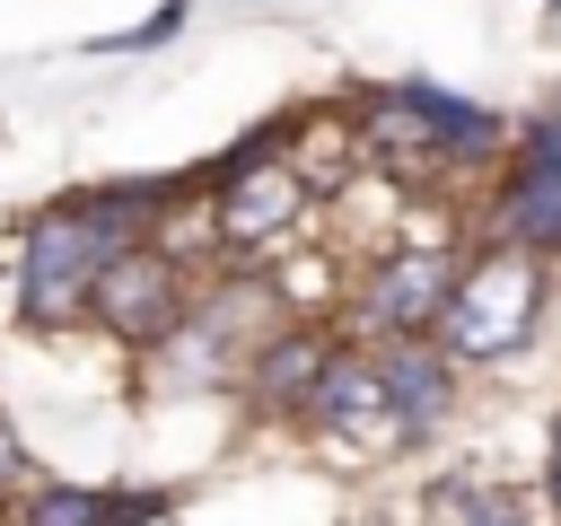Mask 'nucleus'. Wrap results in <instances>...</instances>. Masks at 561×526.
I'll return each instance as SVG.
<instances>
[{"label":"nucleus","mask_w":561,"mask_h":526,"mask_svg":"<svg viewBox=\"0 0 561 526\" xmlns=\"http://www.w3.org/2000/svg\"><path fill=\"white\" fill-rule=\"evenodd\" d=\"M543 491H552V517H561V430H552V456H543Z\"/></svg>","instance_id":"obj_16"},{"label":"nucleus","mask_w":561,"mask_h":526,"mask_svg":"<svg viewBox=\"0 0 561 526\" xmlns=\"http://www.w3.org/2000/svg\"><path fill=\"white\" fill-rule=\"evenodd\" d=\"M403 96H412V114H421V132H430L438 175H482V167H500L508 123H500L491 105H473V96H456V88H430V79H403Z\"/></svg>","instance_id":"obj_11"},{"label":"nucleus","mask_w":561,"mask_h":526,"mask_svg":"<svg viewBox=\"0 0 561 526\" xmlns=\"http://www.w3.org/2000/svg\"><path fill=\"white\" fill-rule=\"evenodd\" d=\"M167 508V491H88V482H35L18 500V526H149Z\"/></svg>","instance_id":"obj_12"},{"label":"nucleus","mask_w":561,"mask_h":526,"mask_svg":"<svg viewBox=\"0 0 561 526\" xmlns=\"http://www.w3.org/2000/svg\"><path fill=\"white\" fill-rule=\"evenodd\" d=\"M552 26H561V0H552Z\"/></svg>","instance_id":"obj_17"},{"label":"nucleus","mask_w":561,"mask_h":526,"mask_svg":"<svg viewBox=\"0 0 561 526\" xmlns=\"http://www.w3.org/2000/svg\"><path fill=\"white\" fill-rule=\"evenodd\" d=\"M298 430H316L324 447H351V456H377L386 438H403L394 430V403H386V368H377L368 342H342L333 351V368H324V386H316V403H307Z\"/></svg>","instance_id":"obj_8"},{"label":"nucleus","mask_w":561,"mask_h":526,"mask_svg":"<svg viewBox=\"0 0 561 526\" xmlns=\"http://www.w3.org/2000/svg\"><path fill=\"white\" fill-rule=\"evenodd\" d=\"M543 324V254L526 245H482L456 281V307L438 316V342L456 359H508Z\"/></svg>","instance_id":"obj_4"},{"label":"nucleus","mask_w":561,"mask_h":526,"mask_svg":"<svg viewBox=\"0 0 561 526\" xmlns=\"http://www.w3.org/2000/svg\"><path fill=\"white\" fill-rule=\"evenodd\" d=\"M280 307H289L280 272H219V281H202V289H193V316L149 351L158 395H219V386H245L254 351L289 324Z\"/></svg>","instance_id":"obj_2"},{"label":"nucleus","mask_w":561,"mask_h":526,"mask_svg":"<svg viewBox=\"0 0 561 526\" xmlns=\"http://www.w3.org/2000/svg\"><path fill=\"white\" fill-rule=\"evenodd\" d=\"M377 368H386V403H394V430L403 438H430L447 412H456V351L438 333H403V342H368Z\"/></svg>","instance_id":"obj_9"},{"label":"nucleus","mask_w":561,"mask_h":526,"mask_svg":"<svg viewBox=\"0 0 561 526\" xmlns=\"http://www.w3.org/2000/svg\"><path fill=\"white\" fill-rule=\"evenodd\" d=\"M465 526H526V508L491 491V500H473V508H465Z\"/></svg>","instance_id":"obj_15"},{"label":"nucleus","mask_w":561,"mask_h":526,"mask_svg":"<svg viewBox=\"0 0 561 526\" xmlns=\"http://www.w3.org/2000/svg\"><path fill=\"white\" fill-rule=\"evenodd\" d=\"M26 491H35V473H26V447H18V430H9V421H0V500H9V508H18V500H26Z\"/></svg>","instance_id":"obj_14"},{"label":"nucleus","mask_w":561,"mask_h":526,"mask_svg":"<svg viewBox=\"0 0 561 526\" xmlns=\"http://www.w3.org/2000/svg\"><path fill=\"white\" fill-rule=\"evenodd\" d=\"M333 351H342L333 333H316V324H280V333L254 351V368H245V403H254L263 421H307V403H316Z\"/></svg>","instance_id":"obj_10"},{"label":"nucleus","mask_w":561,"mask_h":526,"mask_svg":"<svg viewBox=\"0 0 561 526\" xmlns=\"http://www.w3.org/2000/svg\"><path fill=\"white\" fill-rule=\"evenodd\" d=\"M193 289H202V281H193V263H175L167 245H149V237H140L131 254H114V272H105V289H96V316H88V324H96L105 342H123V351H140V359H149V351L193 316Z\"/></svg>","instance_id":"obj_6"},{"label":"nucleus","mask_w":561,"mask_h":526,"mask_svg":"<svg viewBox=\"0 0 561 526\" xmlns=\"http://www.w3.org/2000/svg\"><path fill=\"white\" fill-rule=\"evenodd\" d=\"M473 254H456L447 237H403L368 263L359 298H351V324L359 342H403V333H438V316L456 307V281H465Z\"/></svg>","instance_id":"obj_5"},{"label":"nucleus","mask_w":561,"mask_h":526,"mask_svg":"<svg viewBox=\"0 0 561 526\" xmlns=\"http://www.w3.org/2000/svg\"><path fill=\"white\" fill-rule=\"evenodd\" d=\"M307 202H316V193H307V175H298V158H289V132H280V123L245 132V140L219 158V184H210L219 263H228V272L280 263L289 237H298V219H307Z\"/></svg>","instance_id":"obj_3"},{"label":"nucleus","mask_w":561,"mask_h":526,"mask_svg":"<svg viewBox=\"0 0 561 526\" xmlns=\"http://www.w3.org/2000/svg\"><path fill=\"white\" fill-rule=\"evenodd\" d=\"M491 245L561 254V114H535L491 193Z\"/></svg>","instance_id":"obj_7"},{"label":"nucleus","mask_w":561,"mask_h":526,"mask_svg":"<svg viewBox=\"0 0 561 526\" xmlns=\"http://www.w3.org/2000/svg\"><path fill=\"white\" fill-rule=\"evenodd\" d=\"M175 26H184V0H167V9H149V18L131 26V35H105V53H140V44H167Z\"/></svg>","instance_id":"obj_13"},{"label":"nucleus","mask_w":561,"mask_h":526,"mask_svg":"<svg viewBox=\"0 0 561 526\" xmlns=\"http://www.w3.org/2000/svg\"><path fill=\"white\" fill-rule=\"evenodd\" d=\"M184 184H88L44 202L18 228V324L26 333H79L96 316V289L114 254H131Z\"/></svg>","instance_id":"obj_1"}]
</instances>
